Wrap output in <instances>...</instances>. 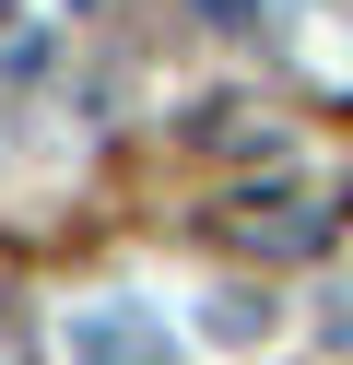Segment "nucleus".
I'll list each match as a JSON object with an SVG mask.
<instances>
[{"instance_id": "obj_1", "label": "nucleus", "mask_w": 353, "mask_h": 365, "mask_svg": "<svg viewBox=\"0 0 353 365\" xmlns=\"http://www.w3.org/2000/svg\"><path fill=\"white\" fill-rule=\"evenodd\" d=\"M59 365H165V330L130 318V307H83L59 330Z\"/></svg>"}]
</instances>
